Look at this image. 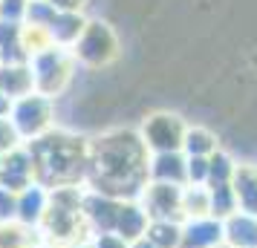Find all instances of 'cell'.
Segmentation results:
<instances>
[{
    "instance_id": "8fae6325",
    "label": "cell",
    "mask_w": 257,
    "mask_h": 248,
    "mask_svg": "<svg viewBox=\"0 0 257 248\" xmlns=\"http://www.w3.org/2000/svg\"><path fill=\"white\" fill-rule=\"evenodd\" d=\"M222 242V222L214 216L202 219H185L182 222V239L179 248H217Z\"/></svg>"
},
{
    "instance_id": "30bf717a",
    "label": "cell",
    "mask_w": 257,
    "mask_h": 248,
    "mask_svg": "<svg viewBox=\"0 0 257 248\" xmlns=\"http://www.w3.org/2000/svg\"><path fill=\"white\" fill-rule=\"evenodd\" d=\"M231 190H234L237 211L257 216V165L254 162H237L234 165Z\"/></svg>"
},
{
    "instance_id": "603a6c76",
    "label": "cell",
    "mask_w": 257,
    "mask_h": 248,
    "mask_svg": "<svg viewBox=\"0 0 257 248\" xmlns=\"http://www.w3.org/2000/svg\"><path fill=\"white\" fill-rule=\"evenodd\" d=\"M234 165H237V162H234L222 147L214 156H208V182H205V188H222V185H231Z\"/></svg>"
},
{
    "instance_id": "5bb4252c",
    "label": "cell",
    "mask_w": 257,
    "mask_h": 248,
    "mask_svg": "<svg viewBox=\"0 0 257 248\" xmlns=\"http://www.w3.org/2000/svg\"><path fill=\"white\" fill-rule=\"evenodd\" d=\"M222 242L228 248H257V216L237 211L222 219Z\"/></svg>"
},
{
    "instance_id": "83f0119b",
    "label": "cell",
    "mask_w": 257,
    "mask_h": 248,
    "mask_svg": "<svg viewBox=\"0 0 257 248\" xmlns=\"http://www.w3.org/2000/svg\"><path fill=\"white\" fill-rule=\"evenodd\" d=\"M15 219V193L0 185V222Z\"/></svg>"
},
{
    "instance_id": "e0dca14e",
    "label": "cell",
    "mask_w": 257,
    "mask_h": 248,
    "mask_svg": "<svg viewBox=\"0 0 257 248\" xmlns=\"http://www.w3.org/2000/svg\"><path fill=\"white\" fill-rule=\"evenodd\" d=\"M151 182H165V185H185V153H151L148 165Z\"/></svg>"
},
{
    "instance_id": "3957f363",
    "label": "cell",
    "mask_w": 257,
    "mask_h": 248,
    "mask_svg": "<svg viewBox=\"0 0 257 248\" xmlns=\"http://www.w3.org/2000/svg\"><path fill=\"white\" fill-rule=\"evenodd\" d=\"M38 231H41V239L52 248H67L93 239L90 222L84 216V185L49 190V205L44 219L38 222Z\"/></svg>"
},
{
    "instance_id": "f1b7e54d",
    "label": "cell",
    "mask_w": 257,
    "mask_h": 248,
    "mask_svg": "<svg viewBox=\"0 0 257 248\" xmlns=\"http://www.w3.org/2000/svg\"><path fill=\"white\" fill-rule=\"evenodd\" d=\"M93 248H130L118 234H93Z\"/></svg>"
},
{
    "instance_id": "5b68a950",
    "label": "cell",
    "mask_w": 257,
    "mask_h": 248,
    "mask_svg": "<svg viewBox=\"0 0 257 248\" xmlns=\"http://www.w3.org/2000/svg\"><path fill=\"white\" fill-rule=\"evenodd\" d=\"M9 121L21 142H35L49 130H55V101L41 93H29L24 98L12 101L9 107Z\"/></svg>"
},
{
    "instance_id": "4dcf8cb0",
    "label": "cell",
    "mask_w": 257,
    "mask_h": 248,
    "mask_svg": "<svg viewBox=\"0 0 257 248\" xmlns=\"http://www.w3.org/2000/svg\"><path fill=\"white\" fill-rule=\"evenodd\" d=\"M9 107H12V101L0 93V116H9Z\"/></svg>"
},
{
    "instance_id": "d4e9b609",
    "label": "cell",
    "mask_w": 257,
    "mask_h": 248,
    "mask_svg": "<svg viewBox=\"0 0 257 248\" xmlns=\"http://www.w3.org/2000/svg\"><path fill=\"white\" fill-rule=\"evenodd\" d=\"M55 12H58V9H55L49 0H29L24 24H26V26H44V29H47V26L52 24Z\"/></svg>"
},
{
    "instance_id": "d6a6232c",
    "label": "cell",
    "mask_w": 257,
    "mask_h": 248,
    "mask_svg": "<svg viewBox=\"0 0 257 248\" xmlns=\"http://www.w3.org/2000/svg\"><path fill=\"white\" fill-rule=\"evenodd\" d=\"M67 248H93V239H87V242H75V245H67Z\"/></svg>"
},
{
    "instance_id": "7a4b0ae2",
    "label": "cell",
    "mask_w": 257,
    "mask_h": 248,
    "mask_svg": "<svg viewBox=\"0 0 257 248\" xmlns=\"http://www.w3.org/2000/svg\"><path fill=\"white\" fill-rule=\"evenodd\" d=\"M32 159V179L41 188H81L87 176V147L90 139L70 130H49L35 142L24 144Z\"/></svg>"
},
{
    "instance_id": "8992f818",
    "label": "cell",
    "mask_w": 257,
    "mask_h": 248,
    "mask_svg": "<svg viewBox=\"0 0 257 248\" xmlns=\"http://www.w3.org/2000/svg\"><path fill=\"white\" fill-rule=\"evenodd\" d=\"M118 35L113 32V26L104 21H87L81 38L75 41L72 55L75 64H81L87 70H104L118 58Z\"/></svg>"
},
{
    "instance_id": "ac0fdd59",
    "label": "cell",
    "mask_w": 257,
    "mask_h": 248,
    "mask_svg": "<svg viewBox=\"0 0 257 248\" xmlns=\"http://www.w3.org/2000/svg\"><path fill=\"white\" fill-rule=\"evenodd\" d=\"M220 150V139L208 130V127H202V124H188L185 130V139H182V153L188 159H208Z\"/></svg>"
},
{
    "instance_id": "1f68e13d",
    "label": "cell",
    "mask_w": 257,
    "mask_h": 248,
    "mask_svg": "<svg viewBox=\"0 0 257 248\" xmlns=\"http://www.w3.org/2000/svg\"><path fill=\"white\" fill-rule=\"evenodd\" d=\"M130 248H156V245H151L148 239H139V242H133V245H130Z\"/></svg>"
},
{
    "instance_id": "cb8c5ba5",
    "label": "cell",
    "mask_w": 257,
    "mask_h": 248,
    "mask_svg": "<svg viewBox=\"0 0 257 248\" xmlns=\"http://www.w3.org/2000/svg\"><path fill=\"white\" fill-rule=\"evenodd\" d=\"M21 44H24L26 58H32V55H38V52L55 47V44H52V38H49V32L44 29V26H26V24L21 26Z\"/></svg>"
},
{
    "instance_id": "ffe728a7",
    "label": "cell",
    "mask_w": 257,
    "mask_h": 248,
    "mask_svg": "<svg viewBox=\"0 0 257 248\" xmlns=\"http://www.w3.org/2000/svg\"><path fill=\"white\" fill-rule=\"evenodd\" d=\"M21 26L24 24H3L0 21V64H24L26 52L21 44Z\"/></svg>"
},
{
    "instance_id": "e575fe53",
    "label": "cell",
    "mask_w": 257,
    "mask_h": 248,
    "mask_svg": "<svg viewBox=\"0 0 257 248\" xmlns=\"http://www.w3.org/2000/svg\"><path fill=\"white\" fill-rule=\"evenodd\" d=\"M217 248H228V245H225V242H220V245H217Z\"/></svg>"
},
{
    "instance_id": "4316f807",
    "label": "cell",
    "mask_w": 257,
    "mask_h": 248,
    "mask_svg": "<svg viewBox=\"0 0 257 248\" xmlns=\"http://www.w3.org/2000/svg\"><path fill=\"white\" fill-rule=\"evenodd\" d=\"M21 136L15 133L12 121H9V116H0V153H9V150H15V147H21Z\"/></svg>"
},
{
    "instance_id": "7c38bea8",
    "label": "cell",
    "mask_w": 257,
    "mask_h": 248,
    "mask_svg": "<svg viewBox=\"0 0 257 248\" xmlns=\"http://www.w3.org/2000/svg\"><path fill=\"white\" fill-rule=\"evenodd\" d=\"M47 205H49V190L41 188L38 182H32L29 188L18 190L15 193V219H21L26 225H35L44 219L47 213Z\"/></svg>"
},
{
    "instance_id": "44dd1931",
    "label": "cell",
    "mask_w": 257,
    "mask_h": 248,
    "mask_svg": "<svg viewBox=\"0 0 257 248\" xmlns=\"http://www.w3.org/2000/svg\"><path fill=\"white\" fill-rule=\"evenodd\" d=\"M182 216L185 219L211 216V190L205 185H185L182 188Z\"/></svg>"
},
{
    "instance_id": "484cf974",
    "label": "cell",
    "mask_w": 257,
    "mask_h": 248,
    "mask_svg": "<svg viewBox=\"0 0 257 248\" xmlns=\"http://www.w3.org/2000/svg\"><path fill=\"white\" fill-rule=\"evenodd\" d=\"M29 0H0V21L3 24H24Z\"/></svg>"
},
{
    "instance_id": "4fadbf2b",
    "label": "cell",
    "mask_w": 257,
    "mask_h": 248,
    "mask_svg": "<svg viewBox=\"0 0 257 248\" xmlns=\"http://www.w3.org/2000/svg\"><path fill=\"white\" fill-rule=\"evenodd\" d=\"M148 213L145 208L139 205V199H121L118 205V216H116V228H113V234H118L124 242H139L145 231H148Z\"/></svg>"
},
{
    "instance_id": "277c9868",
    "label": "cell",
    "mask_w": 257,
    "mask_h": 248,
    "mask_svg": "<svg viewBox=\"0 0 257 248\" xmlns=\"http://www.w3.org/2000/svg\"><path fill=\"white\" fill-rule=\"evenodd\" d=\"M29 70H32V81H35V93L47 95V98H58L67 93V87L75 78V55L72 49L64 47H49L29 58Z\"/></svg>"
},
{
    "instance_id": "836d02e7",
    "label": "cell",
    "mask_w": 257,
    "mask_h": 248,
    "mask_svg": "<svg viewBox=\"0 0 257 248\" xmlns=\"http://www.w3.org/2000/svg\"><path fill=\"white\" fill-rule=\"evenodd\" d=\"M35 248H52V245H47V242H41V245H35Z\"/></svg>"
},
{
    "instance_id": "f546056e",
    "label": "cell",
    "mask_w": 257,
    "mask_h": 248,
    "mask_svg": "<svg viewBox=\"0 0 257 248\" xmlns=\"http://www.w3.org/2000/svg\"><path fill=\"white\" fill-rule=\"evenodd\" d=\"M58 12H84L87 0H49Z\"/></svg>"
},
{
    "instance_id": "9c48e42d",
    "label": "cell",
    "mask_w": 257,
    "mask_h": 248,
    "mask_svg": "<svg viewBox=\"0 0 257 248\" xmlns=\"http://www.w3.org/2000/svg\"><path fill=\"white\" fill-rule=\"evenodd\" d=\"M32 182H35L32 179V159H29V150L24 144L3 153V165H0V185L3 188L18 193V190L29 188Z\"/></svg>"
},
{
    "instance_id": "7402d4cb",
    "label": "cell",
    "mask_w": 257,
    "mask_h": 248,
    "mask_svg": "<svg viewBox=\"0 0 257 248\" xmlns=\"http://www.w3.org/2000/svg\"><path fill=\"white\" fill-rule=\"evenodd\" d=\"M142 239H148L156 248H179L182 222H148V231Z\"/></svg>"
},
{
    "instance_id": "d590c367",
    "label": "cell",
    "mask_w": 257,
    "mask_h": 248,
    "mask_svg": "<svg viewBox=\"0 0 257 248\" xmlns=\"http://www.w3.org/2000/svg\"><path fill=\"white\" fill-rule=\"evenodd\" d=\"M0 165H3V153H0Z\"/></svg>"
},
{
    "instance_id": "2e32d148",
    "label": "cell",
    "mask_w": 257,
    "mask_h": 248,
    "mask_svg": "<svg viewBox=\"0 0 257 248\" xmlns=\"http://www.w3.org/2000/svg\"><path fill=\"white\" fill-rule=\"evenodd\" d=\"M87 21H90V18H87L84 12H55L52 24L47 26V32H49V38H52L55 47L72 49L75 47V41L81 38Z\"/></svg>"
},
{
    "instance_id": "52a82bcc",
    "label": "cell",
    "mask_w": 257,
    "mask_h": 248,
    "mask_svg": "<svg viewBox=\"0 0 257 248\" xmlns=\"http://www.w3.org/2000/svg\"><path fill=\"white\" fill-rule=\"evenodd\" d=\"M188 121L176 113H153L142 121L139 136L151 153H176L182 150Z\"/></svg>"
},
{
    "instance_id": "ba28073f",
    "label": "cell",
    "mask_w": 257,
    "mask_h": 248,
    "mask_svg": "<svg viewBox=\"0 0 257 248\" xmlns=\"http://www.w3.org/2000/svg\"><path fill=\"white\" fill-rule=\"evenodd\" d=\"M182 188L185 185H165V182H148L139 196L151 222H185L182 216Z\"/></svg>"
},
{
    "instance_id": "d6986e66",
    "label": "cell",
    "mask_w": 257,
    "mask_h": 248,
    "mask_svg": "<svg viewBox=\"0 0 257 248\" xmlns=\"http://www.w3.org/2000/svg\"><path fill=\"white\" fill-rule=\"evenodd\" d=\"M41 231L35 225H26L21 219L0 222V248H35L41 245Z\"/></svg>"
},
{
    "instance_id": "6da1fadb",
    "label": "cell",
    "mask_w": 257,
    "mask_h": 248,
    "mask_svg": "<svg viewBox=\"0 0 257 248\" xmlns=\"http://www.w3.org/2000/svg\"><path fill=\"white\" fill-rule=\"evenodd\" d=\"M151 165V150L145 147L139 130L113 127L90 139L87 147V176L84 188L113 196V199H139Z\"/></svg>"
},
{
    "instance_id": "9a60e30c",
    "label": "cell",
    "mask_w": 257,
    "mask_h": 248,
    "mask_svg": "<svg viewBox=\"0 0 257 248\" xmlns=\"http://www.w3.org/2000/svg\"><path fill=\"white\" fill-rule=\"evenodd\" d=\"M0 93L9 101H18L24 95L35 93L29 61H24V64H0Z\"/></svg>"
}]
</instances>
